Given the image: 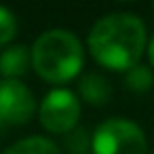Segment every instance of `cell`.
Instances as JSON below:
<instances>
[{
	"instance_id": "9a60e30c",
	"label": "cell",
	"mask_w": 154,
	"mask_h": 154,
	"mask_svg": "<svg viewBox=\"0 0 154 154\" xmlns=\"http://www.w3.org/2000/svg\"><path fill=\"white\" fill-rule=\"evenodd\" d=\"M152 154H154V152H152Z\"/></svg>"
},
{
	"instance_id": "30bf717a",
	"label": "cell",
	"mask_w": 154,
	"mask_h": 154,
	"mask_svg": "<svg viewBox=\"0 0 154 154\" xmlns=\"http://www.w3.org/2000/svg\"><path fill=\"white\" fill-rule=\"evenodd\" d=\"M91 133L85 127H74L63 135V150L68 154H89L91 152Z\"/></svg>"
},
{
	"instance_id": "4fadbf2b",
	"label": "cell",
	"mask_w": 154,
	"mask_h": 154,
	"mask_svg": "<svg viewBox=\"0 0 154 154\" xmlns=\"http://www.w3.org/2000/svg\"><path fill=\"white\" fill-rule=\"evenodd\" d=\"M2 129H5V120H2V118H0V131H2Z\"/></svg>"
},
{
	"instance_id": "52a82bcc",
	"label": "cell",
	"mask_w": 154,
	"mask_h": 154,
	"mask_svg": "<svg viewBox=\"0 0 154 154\" xmlns=\"http://www.w3.org/2000/svg\"><path fill=\"white\" fill-rule=\"evenodd\" d=\"M78 93H80L82 101L101 108L112 99V85H110V80L106 76H101L97 72H89V74H85L80 78Z\"/></svg>"
},
{
	"instance_id": "8992f818",
	"label": "cell",
	"mask_w": 154,
	"mask_h": 154,
	"mask_svg": "<svg viewBox=\"0 0 154 154\" xmlns=\"http://www.w3.org/2000/svg\"><path fill=\"white\" fill-rule=\"evenodd\" d=\"M32 66V53L26 45H13L0 53V76L2 80H19Z\"/></svg>"
},
{
	"instance_id": "6da1fadb",
	"label": "cell",
	"mask_w": 154,
	"mask_h": 154,
	"mask_svg": "<svg viewBox=\"0 0 154 154\" xmlns=\"http://www.w3.org/2000/svg\"><path fill=\"white\" fill-rule=\"evenodd\" d=\"M146 40V26L137 15L110 13L93 23L87 45L99 66L127 72L139 63Z\"/></svg>"
},
{
	"instance_id": "277c9868",
	"label": "cell",
	"mask_w": 154,
	"mask_h": 154,
	"mask_svg": "<svg viewBox=\"0 0 154 154\" xmlns=\"http://www.w3.org/2000/svg\"><path fill=\"white\" fill-rule=\"evenodd\" d=\"M38 116L42 127L49 133L66 135L78 127L80 118V99L70 89H53L45 95L38 106Z\"/></svg>"
},
{
	"instance_id": "8fae6325",
	"label": "cell",
	"mask_w": 154,
	"mask_h": 154,
	"mask_svg": "<svg viewBox=\"0 0 154 154\" xmlns=\"http://www.w3.org/2000/svg\"><path fill=\"white\" fill-rule=\"evenodd\" d=\"M17 34V19L13 15V11H9L7 7H0V47L9 45Z\"/></svg>"
},
{
	"instance_id": "5bb4252c",
	"label": "cell",
	"mask_w": 154,
	"mask_h": 154,
	"mask_svg": "<svg viewBox=\"0 0 154 154\" xmlns=\"http://www.w3.org/2000/svg\"><path fill=\"white\" fill-rule=\"evenodd\" d=\"M152 7H154V5H152Z\"/></svg>"
},
{
	"instance_id": "5b68a950",
	"label": "cell",
	"mask_w": 154,
	"mask_h": 154,
	"mask_svg": "<svg viewBox=\"0 0 154 154\" xmlns=\"http://www.w3.org/2000/svg\"><path fill=\"white\" fill-rule=\"evenodd\" d=\"M36 112V99L21 80H0V118L5 125H26Z\"/></svg>"
},
{
	"instance_id": "9c48e42d",
	"label": "cell",
	"mask_w": 154,
	"mask_h": 154,
	"mask_svg": "<svg viewBox=\"0 0 154 154\" xmlns=\"http://www.w3.org/2000/svg\"><path fill=\"white\" fill-rule=\"evenodd\" d=\"M125 85L127 89L135 91V93H146L152 89L154 85V74L150 70V66H143V63H137L133 66L131 70H127L125 74Z\"/></svg>"
},
{
	"instance_id": "7a4b0ae2",
	"label": "cell",
	"mask_w": 154,
	"mask_h": 154,
	"mask_svg": "<svg viewBox=\"0 0 154 154\" xmlns=\"http://www.w3.org/2000/svg\"><path fill=\"white\" fill-rule=\"evenodd\" d=\"M30 53L36 74L53 85H63L76 78L85 63V49L80 38L63 28L42 32L34 40Z\"/></svg>"
},
{
	"instance_id": "3957f363",
	"label": "cell",
	"mask_w": 154,
	"mask_h": 154,
	"mask_svg": "<svg viewBox=\"0 0 154 154\" xmlns=\"http://www.w3.org/2000/svg\"><path fill=\"white\" fill-rule=\"evenodd\" d=\"M93 154H148V141L133 120L129 118H108L103 120L91 137Z\"/></svg>"
},
{
	"instance_id": "ba28073f",
	"label": "cell",
	"mask_w": 154,
	"mask_h": 154,
	"mask_svg": "<svg viewBox=\"0 0 154 154\" xmlns=\"http://www.w3.org/2000/svg\"><path fill=\"white\" fill-rule=\"evenodd\" d=\"M5 154H61V150L57 143H53V139L34 135L15 141L5 150Z\"/></svg>"
},
{
	"instance_id": "7c38bea8",
	"label": "cell",
	"mask_w": 154,
	"mask_h": 154,
	"mask_svg": "<svg viewBox=\"0 0 154 154\" xmlns=\"http://www.w3.org/2000/svg\"><path fill=\"white\" fill-rule=\"evenodd\" d=\"M148 59H150V63L154 66V36H152L150 42H148Z\"/></svg>"
}]
</instances>
